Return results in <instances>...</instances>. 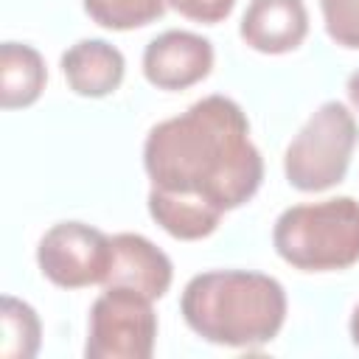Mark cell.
Returning <instances> with one entry per match:
<instances>
[{"mask_svg": "<svg viewBox=\"0 0 359 359\" xmlns=\"http://www.w3.org/2000/svg\"><path fill=\"white\" fill-rule=\"evenodd\" d=\"M351 339H353V345L359 348V306H356V311H353V317H351Z\"/></svg>", "mask_w": 359, "mask_h": 359, "instance_id": "obj_17", "label": "cell"}, {"mask_svg": "<svg viewBox=\"0 0 359 359\" xmlns=\"http://www.w3.org/2000/svg\"><path fill=\"white\" fill-rule=\"evenodd\" d=\"M168 0H84L93 22L112 31H132L163 17Z\"/></svg>", "mask_w": 359, "mask_h": 359, "instance_id": "obj_13", "label": "cell"}, {"mask_svg": "<svg viewBox=\"0 0 359 359\" xmlns=\"http://www.w3.org/2000/svg\"><path fill=\"white\" fill-rule=\"evenodd\" d=\"M359 140V126L345 104L325 101L303 123L294 140L286 146L283 171L292 188L317 194L342 182L353 149Z\"/></svg>", "mask_w": 359, "mask_h": 359, "instance_id": "obj_4", "label": "cell"}, {"mask_svg": "<svg viewBox=\"0 0 359 359\" xmlns=\"http://www.w3.org/2000/svg\"><path fill=\"white\" fill-rule=\"evenodd\" d=\"M180 311L188 328L213 345L261 348L283 328L286 292L264 272L213 269L185 283Z\"/></svg>", "mask_w": 359, "mask_h": 359, "instance_id": "obj_2", "label": "cell"}, {"mask_svg": "<svg viewBox=\"0 0 359 359\" xmlns=\"http://www.w3.org/2000/svg\"><path fill=\"white\" fill-rule=\"evenodd\" d=\"M112 261V238L84 222L53 224L36 247L42 275L62 289L104 283Z\"/></svg>", "mask_w": 359, "mask_h": 359, "instance_id": "obj_6", "label": "cell"}, {"mask_svg": "<svg viewBox=\"0 0 359 359\" xmlns=\"http://www.w3.org/2000/svg\"><path fill=\"white\" fill-rule=\"evenodd\" d=\"M123 53L107 39H81L62 53V73L76 95L104 98L123 81Z\"/></svg>", "mask_w": 359, "mask_h": 359, "instance_id": "obj_10", "label": "cell"}, {"mask_svg": "<svg viewBox=\"0 0 359 359\" xmlns=\"http://www.w3.org/2000/svg\"><path fill=\"white\" fill-rule=\"evenodd\" d=\"M168 3L182 17H188L194 22H205V25L222 22L236 6V0H168Z\"/></svg>", "mask_w": 359, "mask_h": 359, "instance_id": "obj_15", "label": "cell"}, {"mask_svg": "<svg viewBox=\"0 0 359 359\" xmlns=\"http://www.w3.org/2000/svg\"><path fill=\"white\" fill-rule=\"evenodd\" d=\"M348 98H351V104L359 109V70L351 73V79H348Z\"/></svg>", "mask_w": 359, "mask_h": 359, "instance_id": "obj_16", "label": "cell"}, {"mask_svg": "<svg viewBox=\"0 0 359 359\" xmlns=\"http://www.w3.org/2000/svg\"><path fill=\"white\" fill-rule=\"evenodd\" d=\"M213 67V45L191 31H165L143 50V76L157 90H188Z\"/></svg>", "mask_w": 359, "mask_h": 359, "instance_id": "obj_7", "label": "cell"}, {"mask_svg": "<svg viewBox=\"0 0 359 359\" xmlns=\"http://www.w3.org/2000/svg\"><path fill=\"white\" fill-rule=\"evenodd\" d=\"M143 168L151 180L149 213L180 241L210 236L227 210L255 196L264 180L250 121L227 95H208L151 126Z\"/></svg>", "mask_w": 359, "mask_h": 359, "instance_id": "obj_1", "label": "cell"}, {"mask_svg": "<svg viewBox=\"0 0 359 359\" xmlns=\"http://www.w3.org/2000/svg\"><path fill=\"white\" fill-rule=\"evenodd\" d=\"M154 339L157 314L151 297L123 286H107L95 297L84 345L87 359H149Z\"/></svg>", "mask_w": 359, "mask_h": 359, "instance_id": "obj_5", "label": "cell"}, {"mask_svg": "<svg viewBox=\"0 0 359 359\" xmlns=\"http://www.w3.org/2000/svg\"><path fill=\"white\" fill-rule=\"evenodd\" d=\"M238 34L258 53H289L309 34V11L303 0H250Z\"/></svg>", "mask_w": 359, "mask_h": 359, "instance_id": "obj_9", "label": "cell"}, {"mask_svg": "<svg viewBox=\"0 0 359 359\" xmlns=\"http://www.w3.org/2000/svg\"><path fill=\"white\" fill-rule=\"evenodd\" d=\"M0 353L6 359H31L39 351V317L28 303L6 294L0 303Z\"/></svg>", "mask_w": 359, "mask_h": 359, "instance_id": "obj_12", "label": "cell"}, {"mask_svg": "<svg viewBox=\"0 0 359 359\" xmlns=\"http://www.w3.org/2000/svg\"><path fill=\"white\" fill-rule=\"evenodd\" d=\"M320 8L328 36L342 48L359 50V0H320Z\"/></svg>", "mask_w": 359, "mask_h": 359, "instance_id": "obj_14", "label": "cell"}, {"mask_svg": "<svg viewBox=\"0 0 359 359\" xmlns=\"http://www.w3.org/2000/svg\"><path fill=\"white\" fill-rule=\"evenodd\" d=\"M275 252L303 272H337L359 261V202L334 196L286 208L272 227Z\"/></svg>", "mask_w": 359, "mask_h": 359, "instance_id": "obj_3", "label": "cell"}, {"mask_svg": "<svg viewBox=\"0 0 359 359\" xmlns=\"http://www.w3.org/2000/svg\"><path fill=\"white\" fill-rule=\"evenodd\" d=\"M48 81L45 59L36 48L22 42L0 45V104L3 109L31 107Z\"/></svg>", "mask_w": 359, "mask_h": 359, "instance_id": "obj_11", "label": "cell"}, {"mask_svg": "<svg viewBox=\"0 0 359 359\" xmlns=\"http://www.w3.org/2000/svg\"><path fill=\"white\" fill-rule=\"evenodd\" d=\"M174 278V266L171 258L151 244L146 236L137 233H118L112 236V261H109V272L104 278V289L107 286H123V289H135L151 300H160Z\"/></svg>", "mask_w": 359, "mask_h": 359, "instance_id": "obj_8", "label": "cell"}]
</instances>
